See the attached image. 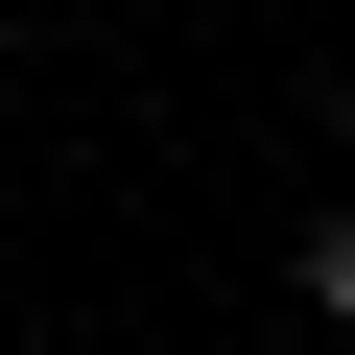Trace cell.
I'll list each match as a JSON object with an SVG mask.
<instances>
[{
  "label": "cell",
  "mask_w": 355,
  "mask_h": 355,
  "mask_svg": "<svg viewBox=\"0 0 355 355\" xmlns=\"http://www.w3.org/2000/svg\"><path fill=\"white\" fill-rule=\"evenodd\" d=\"M308 308H331V331H355V214H308Z\"/></svg>",
  "instance_id": "obj_1"
}]
</instances>
